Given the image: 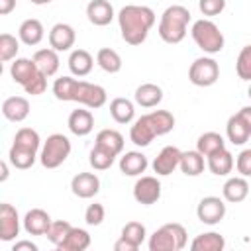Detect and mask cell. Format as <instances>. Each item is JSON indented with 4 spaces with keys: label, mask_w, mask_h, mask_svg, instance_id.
I'll return each mask as SVG.
<instances>
[{
    "label": "cell",
    "mask_w": 251,
    "mask_h": 251,
    "mask_svg": "<svg viewBox=\"0 0 251 251\" xmlns=\"http://www.w3.org/2000/svg\"><path fill=\"white\" fill-rule=\"evenodd\" d=\"M53 94L61 102H78L90 110L102 108L108 100L106 90L100 84L76 80L73 76H61L53 82Z\"/></svg>",
    "instance_id": "obj_1"
},
{
    "label": "cell",
    "mask_w": 251,
    "mask_h": 251,
    "mask_svg": "<svg viewBox=\"0 0 251 251\" xmlns=\"http://www.w3.org/2000/svg\"><path fill=\"white\" fill-rule=\"evenodd\" d=\"M155 22H157L155 12L149 6L127 4L118 12V24H120L122 37L129 45H141L147 39Z\"/></svg>",
    "instance_id": "obj_2"
},
{
    "label": "cell",
    "mask_w": 251,
    "mask_h": 251,
    "mask_svg": "<svg viewBox=\"0 0 251 251\" xmlns=\"http://www.w3.org/2000/svg\"><path fill=\"white\" fill-rule=\"evenodd\" d=\"M175 127V116L169 110H153L137 118L129 129V139L137 147H147L155 137L167 135Z\"/></svg>",
    "instance_id": "obj_3"
},
{
    "label": "cell",
    "mask_w": 251,
    "mask_h": 251,
    "mask_svg": "<svg viewBox=\"0 0 251 251\" xmlns=\"http://www.w3.org/2000/svg\"><path fill=\"white\" fill-rule=\"evenodd\" d=\"M39 147H41L39 133L31 127H20L14 135V143L10 147L8 161L12 163V167L25 171L35 163Z\"/></svg>",
    "instance_id": "obj_4"
},
{
    "label": "cell",
    "mask_w": 251,
    "mask_h": 251,
    "mask_svg": "<svg viewBox=\"0 0 251 251\" xmlns=\"http://www.w3.org/2000/svg\"><path fill=\"white\" fill-rule=\"evenodd\" d=\"M188 24H190V12L188 8L180 6V4H173L169 8H165V12L161 14V20H159V37L165 41V43H180L184 37H186V29H188Z\"/></svg>",
    "instance_id": "obj_5"
},
{
    "label": "cell",
    "mask_w": 251,
    "mask_h": 251,
    "mask_svg": "<svg viewBox=\"0 0 251 251\" xmlns=\"http://www.w3.org/2000/svg\"><path fill=\"white\" fill-rule=\"evenodd\" d=\"M188 233L182 224H165L149 237V251H180L186 247Z\"/></svg>",
    "instance_id": "obj_6"
},
{
    "label": "cell",
    "mask_w": 251,
    "mask_h": 251,
    "mask_svg": "<svg viewBox=\"0 0 251 251\" xmlns=\"http://www.w3.org/2000/svg\"><path fill=\"white\" fill-rule=\"evenodd\" d=\"M190 35L194 39V43L208 55H216L224 49V33L220 31V27L212 22V20H196L192 24V29H190Z\"/></svg>",
    "instance_id": "obj_7"
},
{
    "label": "cell",
    "mask_w": 251,
    "mask_h": 251,
    "mask_svg": "<svg viewBox=\"0 0 251 251\" xmlns=\"http://www.w3.org/2000/svg\"><path fill=\"white\" fill-rule=\"evenodd\" d=\"M71 155V141L63 133H51L39 151V161L45 169H57L61 167L67 157Z\"/></svg>",
    "instance_id": "obj_8"
},
{
    "label": "cell",
    "mask_w": 251,
    "mask_h": 251,
    "mask_svg": "<svg viewBox=\"0 0 251 251\" xmlns=\"http://www.w3.org/2000/svg\"><path fill=\"white\" fill-rule=\"evenodd\" d=\"M220 78V65L212 57H198L188 69V80L194 86H212Z\"/></svg>",
    "instance_id": "obj_9"
},
{
    "label": "cell",
    "mask_w": 251,
    "mask_h": 251,
    "mask_svg": "<svg viewBox=\"0 0 251 251\" xmlns=\"http://www.w3.org/2000/svg\"><path fill=\"white\" fill-rule=\"evenodd\" d=\"M196 216L206 226H216L226 216V202L220 196H204L196 206Z\"/></svg>",
    "instance_id": "obj_10"
},
{
    "label": "cell",
    "mask_w": 251,
    "mask_h": 251,
    "mask_svg": "<svg viewBox=\"0 0 251 251\" xmlns=\"http://www.w3.org/2000/svg\"><path fill=\"white\" fill-rule=\"evenodd\" d=\"M133 198L143 206H151L161 198V182L157 176H139L133 184Z\"/></svg>",
    "instance_id": "obj_11"
},
{
    "label": "cell",
    "mask_w": 251,
    "mask_h": 251,
    "mask_svg": "<svg viewBox=\"0 0 251 251\" xmlns=\"http://www.w3.org/2000/svg\"><path fill=\"white\" fill-rule=\"evenodd\" d=\"M20 235V216L18 210L8 204L2 202L0 204V239L2 241H14Z\"/></svg>",
    "instance_id": "obj_12"
},
{
    "label": "cell",
    "mask_w": 251,
    "mask_h": 251,
    "mask_svg": "<svg viewBox=\"0 0 251 251\" xmlns=\"http://www.w3.org/2000/svg\"><path fill=\"white\" fill-rule=\"evenodd\" d=\"M39 69L35 65L33 59H25V57H18L14 59V63L10 65V76L14 78V82H18L22 88H25L33 78L39 76Z\"/></svg>",
    "instance_id": "obj_13"
},
{
    "label": "cell",
    "mask_w": 251,
    "mask_h": 251,
    "mask_svg": "<svg viewBox=\"0 0 251 251\" xmlns=\"http://www.w3.org/2000/svg\"><path fill=\"white\" fill-rule=\"evenodd\" d=\"M75 39H76L75 27L69 24L59 22L49 29V47L55 51H69L75 45Z\"/></svg>",
    "instance_id": "obj_14"
},
{
    "label": "cell",
    "mask_w": 251,
    "mask_h": 251,
    "mask_svg": "<svg viewBox=\"0 0 251 251\" xmlns=\"http://www.w3.org/2000/svg\"><path fill=\"white\" fill-rule=\"evenodd\" d=\"M180 155H182V151H180L178 147H175V145L163 147V149L159 151V155L155 157V161H153V171H155L159 176L171 175V173L178 167Z\"/></svg>",
    "instance_id": "obj_15"
},
{
    "label": "cell",
    "mask_w": 251,
    "mask_h": 251,
    "mask_svg": "<svg viewBox=\"0 0 251 251\" xmlns=\"http://www.w3.org/2000/svg\"><path fill=\"white\" fill-rule=\"evenodd\" d=\"M71 190L78 198H92L100 190V178L94 173H78L71 178Z\"/></svg>",
    "instance_id": "obj_16"
},
{
    "label": "cell",
    "mask_w": 251,
    "mask_h": 251,
    "mask_svg": "<svg viewBox=\"0 0 251 251\" xmlns=\"http://www.w3.org/2000/svg\"><path fill=\"white\" fill-rule=\"evenodd\" d=\"M22 222H24V229H25L29 235H45L53 220H51V216H49L45 210H41V208H31V210L25 212V216H24Z\"/></svg>",
    "instance_id": "obj_17"
},
{
    "label": "cell",
    "mask_w": 251,
    "mask_h": 251,
    "mask_svg": "<svg viewBox=\"0 0 251 251\" xmlns=\"http://www.w3.org/2000/svg\"><path fill=\"white\" fill-rule=\"evenodd\" d=\"M67 126L71 129V133L78 135V137H84L88 135L92 129H94V116L90 110H84V108H76L69 114V120H67Z\"/></svg>",
    "instance_id": "obj_18"
},
{
    "label": "cell",
    "mask_w": 251,
    "mask_h": 251,
    "mask_svg": "<svg viewBox=\"0 0 251 251\" xmlns=\"http://www.w3.org/2000/svg\"><path fill=\"white\" fill-rule=\"evenodd\" d=\"M222 194H224V200L226 202H231V204H239L243 202L247 196H249V182L245 176H229L224 186H222Z\"/></svg>",
    "instance_id": "obj_19"
},
{
    "label": "cell",
    "mask_w": 251,
    "mask_h": 251,
    "mask_svg": "<svg viewBox=\"0 0 251 251\" xmlns=\"http://www.w3.org/2000/svg\"><path fill=\"white\" fill-rule=\"evenodd\" d=\"M86 18L90 24L104 27L114 20V6L108 0H90L86 6Z\"/></svg>",
    "instance_id": "obj_20"
},
{
    "label": "cell",
    "mask_w": 251,
    "mask_h": 251,
    "mask_svg": "<svg viewBox=\"0 0 251 251\" xmlns=\"http://www.w3.org/2000/svg\"><path fill=\"white\" fill-rule=\"evenodd\" d=\"M133 100L141 108H155L163 100V88L159 84H155V82H143V84H139L135 88Z\"/></svg>",
    "instance_id": "obj_21"
},
{
    "label": "cell",
    "mask_w": 251,
    "mask_h": 251,
    "mask_svg": "<svg viewBox=\"0 0 251 251\" xmlns=\"http://www.w3.org/2000/svg\"><path fill=\"white\" fill-rule=\"evenodd\" d=\"M2 116L8 122H24L29 116V102L24 96H10L2 102Z\"/></svg>",
    "instance_id": "obj_22"
},
{
    "label": "cell",
    "mask_w": 251,
    "mask_h": 251,
    "mask_svg": "<svg viewBox=\"0 0 251 251\" xmlns=\"http://www.w3.org/2000/svg\"><path fill=\"white\" fill-rule=\"evenodd\" d=\"M206 165H208V169H210L212 175H216V176H226V175H229V173L233 171L235 159H233V155L224 147V149H218V151H214L212 155H208V157H206Z\"/></svg>",
    "instance_id": "obj_23"
},
{
    "label": "cell",
    "mask_w": 251,
    "mask_h": 251,
    "mask_svg": "<svg viewBox=\"0 0 251 251\" xmlns=\"http://www.w3.org/2000/svg\"><path fill=\"white\" fill-rule=\"evenodd\" d=\"M149 161L141 151H127L120 157V171L126 176H139L141 173H145Z\"/></svg>",
    "instance_id": "obj_24"
},
{
    "label": "cell",
    "mask_w": 251,
    "mask_h": 251,
    "mask_svg": "<svg viewBox=\"0 0 251 251\" xmlns=\"http://www.w3.org/2000/svg\"><path fill=\"white\" fill-rule=\"evenodd\" d=\"M43 35H45V29H43V24H41L39 20L29 18V20H24V22L20 24L18 37H20V41H22V43H25V45L33 47V45L41 43Z\"/></svg>",
    "instance_id": "obj_25"
},
{
    "label": "cell",
    "mask_w": 251,
    "mask_h": 251,
    "mask_svg": "<svg viewBox=\"0 0 251 251\" xmlns=\"http://www.w3.org/2000/svg\"><path fill=\"white\" fill-rule=\"evenodd\" d=\"M94 145L118 157L124 151V135L120 131H116V129H100L96 133Z\"/></svg>",
    "instance_id": "obj_26"
},
{
    "label": "cell",
    "mask_w": 251,
    "mask_h": 251,
    "mask_svg": "<svg viewBox=\"0 0 251 251\" xmlns=\"http://www.w3.org/2000/svg\"><path fill=\"white\" fill-rule=\"evenodd\" d=\"M226 135H227L229 143L243 145L251 137V129H249V126L243 122V118L239 114H233V116H229V120L226 124Z\"/></svg>",
    "instance_id": "obj_27"
},
{
    "label": "cell",
    "mask_w": 251,
    "mask_h": 251,
    "mask_svg": "<svg viewBox=\"0 0 251 251\" xmlns=\"http://www.w3.org/2000/svg\"><path fill=\"white\" fill-rule=\"evenodd\" d=\"M59 51H55V49H51V47H47V49H37L35 53H33V61H35V65H37V69L49 78V76H53L57 71H59V55H57Z\"/></svg>",
    "instance_id": "obj_28"
},
{
    "label": "cell",
    "mask_w": 251,
    "mask_h": 251,
    "mask_svg": "<svg viewBox=\"0 0 251 251\" xmlns=\"http://www.w3.org/2000/svg\"><path fill=\"white\" fill-rule=\"evenodd\" d=\"M90 245V233L82 227H71L67 237L57 245L59 251H84Z\"/></svg>",
    "instance_id": "obj_29"
},
{
    "label": "cell",
    "mask_w": 251,
    "mask_h": 251,
    "mask_svg": "<svg viewBox=\"0 0 251 251\" xmlns=\"http://www.w3.org/2000/svg\"><path fill=\"white\" fill-rule=\"evenodd\" d=\"M94 67V59L86 49H75L69 55V71L75 76H86Z\"/></svg>",
    "instance_id": "obj_30"
},
{
    "label": "cell",
    "mask_w": 251,
    "mask_h": 251,
    "mask_svg": "<svg viewBox=\"0 0 251 251\" xmlns=\"http://www.w3.org/2000/svg\"><path fill=\"white\" fill-rule=\"evenodd\" d=\"M204 155L194 149V151H182L180 155V163L178 169L186 175V176H198L200 173H204Z\"/></svg>",
    "instance_id": "obj_31"
},
{
    "label": "cell",
    "mask_w": 251,
    "mask_h": 251,
    "mask_svg": "<svg viewBox=\"0 0 251 251\" xmlns=\"http://www.w3.org/2000/svg\"><path fill=\"white\" fill-rule=\"evenodd\" d=\"M224 247H226V239L218 231L200 233L190 243V249L192 251H222Z\"/></svg>",
    "instance_id": "obj_32"
},
{
    "label": "cell",
    "mask_w": 251,
    "mask_h": 251,
    "mask_svg": "<svg viewBox=\"0 0 251 251\" xmlns=\"http://www.w3.org/2000/svg\"><path fill=\"white\" fill-rule=\"evenodd\" d=\"M110 116L118 124H129L135 116V106H133L131 100H127L124 96H118L110 102Z\"/></svg>",
    "instance_id": "obj_33"
},
{
    "label": "cell",
    "mask_w": 251,
    "mask_h": 251,
    "mask_svg": "<svg viewBox=\"0 0 251 251\" xmlns=\"http://www.w3.org/2000/svg\"><path fill=\"white\" fill-rule=\"evenodd\" d=\"M96 63L98 67L104 71V73H110V75H116L122 71V57L118 51L110 49V47H102L98 49L96 53Z\"/></svg>",
    "instance_id": "obj_34"
},
{
    "label": "cell",
    "mask_w": 251,
    "mask_h": 251,
    "mask_svg": "<svg viewBox=\"0 0 251 251\" xmlns=\"http://www.w3.org/2000/svg\"><path fill=\"white\" fill-rule=\"evenodd\" d=\"M224 147H226V139H224L218 131H206V133H202V135L196 139V149H198L204 157H208V155H212L214 151L224 149Z\"/></svg>",
    "instance_id": "obj_35"
},
{
    "label": "cell",
    "mask_w": 251,
    "mask_h": 251,
    "mask_svg": "<svg viewBox=\"0 0 251 251\" xmlns=\"http://www.w3.org/2000/svg\"><path fill=\"white\" fill-rule=\"evenodd\" d=\"M122 237L127 239L129 243H133L137 249L141 247V243L145 241L147 237V229L141 222H127L124 227H122Z\"/></svg>",
    "instance_id": "obj_36"
},
{
    "label": "cell",
    "mask_w": 251,
    "mask_h": 251,
    "mask_svg": "<svg viewBox=\"0 0 251 251\" xmlns=\"http://www.w3.org/2000/svg\"><path fill=\"white\" fill-rule=\"evenodd\" d=\"M20 49V39H16L12 33H2L0 35V61L8 63L12 59H16Z\"/></svg>",
    "instance_id": "obj_37"
},
{
    "label": "cell",
    "mask_w": 251,
    "mask_h": 251,
    "mask_svg": "<svg viewBox=\"0 0 251 251\" xmlns=\"http://www.w3.org/2000/svg\"><path fill=\"white\" fill-rule=\"evenodd\" d=\"M88 161H90V167H92V169H96V171H106V169H110V167L114 165L116 155H112V153H108V151H104V149H100V147L94 145L92 151H90Z\"/></svg>",
    "instance_id": "obj_38"
},
{
    "label": "cell",
    "mask_w": 251,
    "mask_h": 251,
    "mask_svg": "<svg viewBox=\"0 0 251 251\" xmlns=\"http://www.w3.org/2000/svg\"><path fill=\"white\" fill-rule=\"evenodd\" d=\"M235 73L241 80H251V45H245L235 61Z\"/></svg>",
    "instance_id": "obj_39"
},
{
    "label": "cell",
    "mask_w": 251,
    "mask_h": 251,
    "mask_svg": "<svg viewBox=\"0 0 251 251\" xmlns=\"http://www.w3.org/2000/svg\"><path fill=\"white\" fill-rule=\"evenodd\" d=\"M71 224L67 222V220H55V222H51V226H49V229H47V239L57 247L65 237H67V233L71 231Z\"/></svg>",
    "instance_id": "obj_40"
},
{
    "label": "cell",
    "mask_w": 251,
    "mask_h": 251,
    "mask_svg": "<svg viewBox=\"0 0 251 251\" xmlns=\"http://www.w3.org/2000/svg\"><path fill=\"white\" fill-rule=\"evenodd\" d=\"M106 218V210L102 204L94 202V204H88V208L84 210V222L88 226H100Z\"/></svg>",
    "instance_id": "obj_41"
},
{
    "label": "cell",
    "mask_w": 251,
    "mask_h": 251,
    "mask_svg": "<svg viewBox=\"0 0 251 251\" xmlns=\"http://www.w3.org/2000/svg\"><path fill=\"white\" fill-rule=\"evenodd\" d=\"M198 8L204 16H220L226 10V0H198Z\"/></svg>",
    "instance_id": "obj_42"
},
{
    "label": "cell",
    "mask_w": 251,
    "mask_h": 251,
    "mask_svg": "<svg viewBox=\"0 0 251 251\" xmlns=\"http://www.w3.org/2000/svg\"><path fill=\"white\" fill-rule=\"evenodd\" d=\"M235 169L241 176H251V149H243L235 159Z\"/></svg>",
    "instance_id": "obj_43"
},
{
    "label": "cell",
    "mask_w": 251,
    "mask_h": 251,
    "mask_svg": "<svg viewBox=\"0 0 251 251\" xmlns=\"http://www.w3.org/2000/svg\"><path fill=\"white\" fill-rule=\"evenodd\" d=\"M45 88H47V76H45L43 73H39V76L33 78L24 90H25L27 94H31V96H39V94L45 92Z\"/></svg>",
    "instance_id": "obj_44"
},
{
    "label": "cell",
    "mask_w": 251,
    "mask_h": 251,
    "mask_svg": "<svg viewBox=\"0 0 251 251\" xmlns=\"http://www.w3.org/2000/svg\"><path fill=\"white\" fill-rule=\"evenodd\" d=\"M12 251H37V245L33 241H27V239H22V241H16Z\"/></svg>",
    "instance_id": "obj_45"
},
{
    "label": "cell",
    "mask_w": 251,
    "mask_h": 251,
    "mask_svg": "<svg viewBox=\"0 0 251 251\" xmlns=\"http://www.w3.org/2000/svg\"><path fill=\"white\" fill-rule=\"evenodd\" d=\"M114 249H116V251H137V247H135L133 243H129L127 239H124L122 235H120V239L114 243Z\"/></svg>",
    "instance_id": "obj_46"
},
{
    "label": "cell",
    "mask_w": 251,
    "mask_h": 251,
    "mask_svg": "<svg viewBox=\"0 0 251 251\" xmlns=\"http://www.w3.org/2000/svg\"><path fill=\"white\" fill-rule=\"evenodd\" d=\"M16 8V0H0V16H8Z\"/></svg>",
    "instance_id": "obj_47"
},
{
    "label": "cell",
    "mask_w": 251,
    "mask_h": 251,
    "mask_svg": "<svg viewBox=\"0 0 251 251\" xmlns=\"http://www.w3.org/2000/svg\"><path fill=\"white\" fill-rule=\"evenodd\" d=\"M241 118H243V122L249 126V129H251V106H243L239 112H237Z\"/></svg>",
    "instance_id": "obj_48"
},
{
    "label": "cell",
    "mask_w": 251,
    "mask_h": 251,
    "mask_svg": "<svg viewBox=\"0 0 251 251\" xmlns=\"http://www.w3.org/2000/svg\"><path fill=\"white\" fill-rule=\"evenodd\" d=\"M0 167H2V175H0V180L4 182V180L8 178V163H6V161H2V165H0Z\"/></svg>",
    "instance_id": "obj_49"
},
{
    "label": "cell",
    "mask_w": 251,
    "mask_h": 251,
    "mask_svg": "<svg viewBox=\"0 0 251 251\" xmlns=\"http://www.w3.org/2000/svg\"><path fill=\"white\" fill-rule=\"evenodd\" d=\"M51 0H31V4H35V6H43V4H49Z\"/></svg>",
    "instance_id": "obj_50"
},
{
    "label": "cell",
    "mask_w": 251,
    "mask_h": 251,
    "mask_svg": "<svg viewBox=\"0 0 251 251\" xmlns=\"http://www.w3.org/2000/svg\"><path fill=\"white\" fill-rule=\"evenodd\" d=\"M247 96H249V98H251V86H249V90H247Z\"/></svg>",
    "instance_id": "obj_51"
},
{
    "label": "cell",
    "mask_w": 251,
    "mask_h": 251,
    "mask_svg": "<svg viewBox=\"0 0 251 251\" xmlns=\"http://www.w3.org/2000/svg\"><path fill=\"white\" fill-rule=\"evenodd\" d=\"M29 2H31V0H29Z\"/></svg>",
    "instance_id": "obj_52"
}]
</instances>
